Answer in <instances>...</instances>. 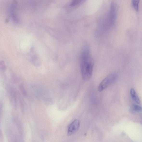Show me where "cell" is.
<instances>
[{
    "instance_id": "obj_2",
    "label": "cell",
    "mask_w": 142,
    "mask_h": 142,
    "mask_svg": "<svg viewBox=\"0 0 142 142\" xmlns=\"http://www.w3.org/2000/svg\"><path fill=\"white\" fill-rule=\"evenodd\" d=\"M117 78V74L116 73L109 75L100 84L98 88V91H103L110 85L115 83Z\"/></svg>"
},
{
    "instance_id": "obj_4",
    "label": "cell",
    "mask_w": 142,
    "mask_h": 142,
    "mask_svg": "<svg viewBox=\"0 0 142 142\" xmlns=\"http://www.w3.org/2000/svg\"><path fill=\"white\" fill-rule=\"evenodd\" d=\"M116 14H117V6L115 3H112L111 5L110 13L108 17L109 24L112 26L116 22Z\"/></svg>"
},
{
    "instance_id": "obj_11",
    "label": "cell",
    "mask_w": 142,
    "mask_h": 142,
    "mask_svg": "<svg viewBox=\"0 0 142 142\" xmlns=\"http://www.w3.org/2000/svg\"><path fill=\"white\" fill-rule=\"evenodd\" d=\"M19 87L20 90L23 93V94H25V91L23 85H20Z\"/></svg>"
},
{
    "instance_id": "obj_1",
    "label": "cell",
    "mask_w": 142,
    "mask_h": 142,
    "mask_svg": "<svg viewBox=\"0 0 142 142\" xmlns=\"http://www.w3.org/2000/svg\"><path fill=\"white\" fill-rule=\"evenodd\" d=\"M80 65L83 79L85 81H88L92 76L94 62L88 47H84L82 51Z\"/></svg>"
},
{
    "instance_id": "obj_8",
    "label": "cell",
    "mask_w": 142,
    "mask_h": 142,
    "mask_svg": "<svg viewBox=\"0 0 142 142\" xmlns=\"http://www.w3.org/2000/svg\"><path fill=\"white\" fill-rule=\"evenodd\" d=\"M140 0H132V3L134 9L138 11L139 9Z\"/></svg>"
},
{
    "instance_id": "obj_3",
    "label": "cell",
    "mask_w": 142,
    "mask_h": 142,
    "mask_svg": "<svg viewBox=\"0 0 142 142\" xmlns=\"http://www.w3.org/2000/svg\"><path fill=\"white\" fill-rule=\"evenodd\" d=\"M17 3L16 0L12 2L8 8V13L14 22L19 23V19L17 13Z\"/></svg>"
},
{
    "instance_id": "obj_6",
    "label": "cell",
    "mask_w": 142,
    "mask_h": 142,
    "mask_svg": "<svg viewBox=\"0 0 142 142\" xmlns=\"http://www.w3.org/2000/svg\"><path fill=\"white\" fill-rule=\"evenodd\" d=\"M130 93L132 99L136 103L138 104H139L140 103V99L134 89L133 88L131 89Z\"/></svg>"
},
{
    "instance_id": "obj_9",
    "label": "cell",
    "mask_w": 142,
    "mask_h": 142,
    "mask_svg": "<svg viewBox=\"0 0 142 142\" xmlns=\"http://www.w3.org/2000/svg\"><path fill=\"white\" fill-rule=\"evenodd\" d=\"M131 110L133 112H140L142 110V107L137 105L134 104L132 105Z\"/></svg>"
},
{
    "instance_id": "obj_10",
    "label": "cell",
    "mask_w": 142,
    "mask_h": 142,
    "mask_svg": "<svg viewBox=\"0 0 142 142\" xmlns=\"http://www.w3.org/2000/svg\"><path fill=\"white\" fill-rule=\"evenodd\" d=\"M6 66L5 62L3 61H0V70L4 71L6 70Z\"/></svg>"
},
{
    "instance_id": "obj_5",
    "label": "cell",
    "mask_w": 142,
    "mask_h": 142,
    "mask_svg": "<svg viewBox=\"0 0 142 142\" xmlns=\"http://www.w3.org/2000/svg\"><path fill=\"white\" fill-rule=\"evenodd\" d=\"M80 126L79 120L77 119L75 120L69 125L68 130V135L71 136L74 134L79 130Z\"/></svg>"
},
{
    "instance_id": "obj_7",
    "label": "cell",
    "mask_w": 142,
    "mask_h": 142,
    "mask_svg": "<svg viewBox=\"0 0 142 142\" xmlns=\"http://www.w3.org/2000/svg\"><path fill=\"white\" fill-rule=\"evenodd\" d=\"M85 0H73L71 3V6L75 7L80 5L84 2Z\"/></svg>"
}]
</instances>
